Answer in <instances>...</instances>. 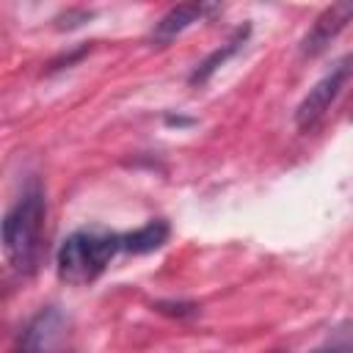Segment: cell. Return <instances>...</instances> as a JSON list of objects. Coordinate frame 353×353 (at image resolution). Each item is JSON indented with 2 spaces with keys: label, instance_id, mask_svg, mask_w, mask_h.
<instances>
[{
  "label": "cell",
  "instance_id": "6da1fadb",
  "mask_svg": "<svg viewBox=\"0 0 353 353\" xmlns=\"http://www.w3.org/2000/svg\"><path fill=\"white\" fill-rule=\"evenodd\" d=\"M44 218L47 201L36 179H30L22 196L6 210L0 223V243L8 268L19 276H33L44 251Z\"/></svg>",
  "mask_w": 353,
  "mask_h": 353
},
{
  "label": "cell",
  "instance_id": "9c48e42d",
  "mask_svg": "<svg viewBox=\"0 0 353 353\" xmlns=\"http://www.w3.org/2000/svg\"><path fill=\"white\" fill-rule=\"evenodd\" d=\"M152 309L160 312V314L185 320V317H193V314L199 312V303H193V301H154Z\"/></svg>",
  "mask_w": 353,
  "mask_h": 353
},
{
  "label": "cell",
  "instance_id": "5b68a950",
  "mask_svg": "<svg viewBox=\"0 0 353 353\" xmlns=\"http://www.w3.org/2000/svg\"><path fill=\"white\" fill-rule=\"evenodd\" d=\"M61 328V312L55 306H41L17 334L8 353H44Z\"/></svg>",
  "mask_w": 353,
  "mask_h": 353
},
{
  "label": "cell",
  "instance_id": "8992f818",
  "mask_svg": "<svg viewBox=\"0 0 353 353\" xmlns=\"http://www.w3.org/2000/svg\"><path fill=\"white\" fill-rule=\"evenodd\" d=\"M215 11H218V6H210V3H179V6L168 8L154 22V28L149 33V41L157 44V47H163L171 39H176L182 30H188L193 22H199V19H204V17L215 14Z\"/></svg>",
  "mask_w": 353,
  "mask_h": 353
},
{
  "label": "cell",
  "instance_id": "30bf717a",
  "mask_svg": "<svg viewBox=\"0 0 353 353\" xmlns=\"http://www.w3.org/2000/svg\"><path fill=\"white\" fill-rule=\"evenodd\" d=\"M94 14L91 11H85V8H69L66 14H61L55 22H58V28L63 30V28H77V25H83V22H88Z\"/></svg>",
  "mask_w": 353,
  "mask_h": 353
},
{
  "label": "cell",
  "instance_id": "ba28073f",
  "mask_svg": "<svg viewBox=\"0 0 353 353\" xmlns=\"http://www.w3.org/2000/svg\"><path fill=\"white\" fill-rule=\"evenodd\" d=\"M168 234H171L168 221L165 218H152L143 226L121 234V251H127V254H152V251L165 245Z\"/></svg>",
  "mask_w": 353,
  "mask_h": 353
},
{
  "label": "cell",
  "instance_id": "7c38bea8",
  "mask_svg": "<svg viewBox=\"0 0 353 353\" xmlns=\"http://www.w3.org/2000/svg\"><path fill=\"white\" fill-rule=\"evenodd\" d=\"M312 353H347V342H328V345H323Z\"/></svg>",
  "mask_w": 353,
  "mask_h": 353
},
{
  "label": "cell",
  "instance_id": "7a4b0ae2",
  "mask_svg": "<svg viewBox=\"0 0 353 353\" xmlns=\"http://www.w3.org/2000/svg\"><path fill=\"white\" fill-rule=\"evenodd\" d=\"M121 251V232L85 226L66 234L55 254L58 279L66 284H91L105 273L113 256Z\"/></svg>",
  "mask_w": 353,
  "mask_h": 353
},
{
  "label": "cell",
  "instance_id": "8fae6325",
  "mask_svg": "<svg viewBox=\"0 0 353 353\" xmlns=\"http://www.w3.org/2000/svg\"><path fill=\"white\" fill-rule=\"evenodd\" d=\"M88 50H91V44H80L74 52H69V55H61V58H55L52 63H50V69H47V74L50 72H58V69H66V66H72V63H77L83 55H88Z\"/></svg>",
  "mask_w": 353,
  "mask_h": 353
},
{
  "label": "cell",
  "instance_id": "4fadbf2b",
  "mask_svg": "<svg viewBox=\"0 0 353 353\" xmlns=\"http://www.w3.org/2000/svg\"><path fill=\"white\" fill-rule=\"evenodd\" d=\"M165 124H176V127H185V124H193V119H185V116H174V113H165Z\"/></svg>",
  "mask_w": 353,
  "mask_h": 353
},
{
  "label": "cell",
  "instance_id": "5bb4252c",
  "mask_svg": "<svg viewBox=\"0 0 353 353\" xmlns=\"http://www.w3.org/2000/svg\"><path fill=\"white\" fill-rule=\"evenodd\" d=\"M350 119H353V110H350Z\"/></svg>",
  "mask_w": 353,
  "mask_h": 353
},
{
  "label": "cell",
  "instance_id": "52a82bcc",
  "mask_svg": "<svg viewBox=\"0 0 353 353\" xmlns=\"http://www.w3.org/2000/svg\"><path fill=\"white\" fill-rule=\"evenodd\" d=\"M248 36H251V25H240L234 33H232V39L229 41H223L221 47H215L210 55H204L196 66H193V72L188 74V83L190 85H204L229 58H234L243 47H245V41H248Z\"/></svg>",
  "mask_w": 353,
  "mask_h": 353
},
{
  "label": "cell",
  "instance_id": "3957f363",
  "mask_svg": "<svg viewBox=\"0 0 353 353\" xmlns=\"http://www.w3.org/2000/svg\"><path fill=\"white\" fill-rule=\"evenodd\" d=\"M350 77H353V52H347L339 61H334V66L298 102V108H295V127L301 132H312L323 121V116L328 113V108L334 105V99L339 97V91L345 88V83Z\"/></svg>",
  "mask_w": 353,
  "mask_h": 353
},
{
  "label": "cell",
  "instance_id": "277c9868",
  "mask_svg": "<svg viewBox=\"0 0 353 353\" xmlns=\"http://www.w3.org/2000/svg\"><path fill=\"white\" fill-rule=\"evenodd\" d=\"M350 19H353V3H350V0L325 6V8L314 17L312 28L303 33V39H301V52H303V55H320V52L347 28Z\"/></svg>",
  "mask_w": 353,
  "mask_h": 353
}]
</instances>
